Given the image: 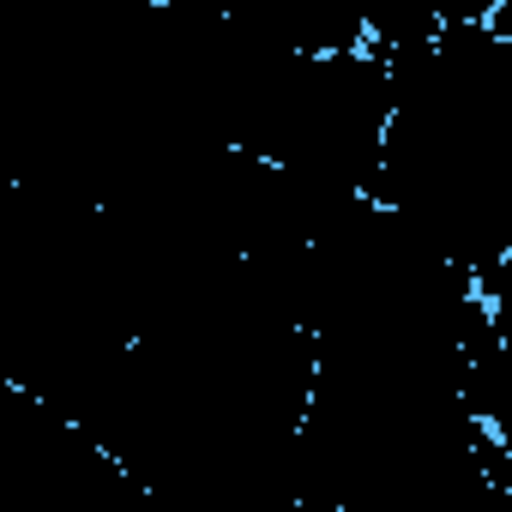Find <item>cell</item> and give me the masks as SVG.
Returning a JSON list of instances; mask_svg holds the SVG:
<instances>
[{
  "instance_id": "6da1fadb",
  "label": "cell",
  "mask_w": 512,
  "mask_h": 512,
  "mask_svg": "<svg viewBox=\"0 0 512 512\" xmlns=\"http://www.w3.org/2000/svg\"><path fill=\"white\" fill-rule=\"evenodd\" d=\"M386 121L392 85L374 55H290L241 133V157L368 199Z\"/></svg>"
}]
</instances>
